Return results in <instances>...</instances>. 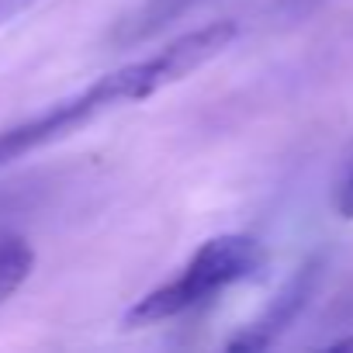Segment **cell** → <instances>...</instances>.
Segmentation results:
<instances>
[{
	"label": "cell",
	"mask_w": 353,
	"mask_h": 353,
	"mask_svg": "<svg viewBox=\"0 0 353 353\" xmlns=\"http://www.w3.org/2000/svg\"><path fill=\"white\" fill-rule=\"evenodd\" d=\"M263 267H267V246L256 236H246V232L212 236L208 243H201L194 250V256L170 281L145 291L125 312V325H156V322L181 319V315L215 301L229 288L253 281Z\"/></svg>",
	"instance_id": "2"
},
{
	"label": "cell",
	"mask_w": 353,
	"mask_h": 353,
	"mask_svg": "<svg viewBox=\"0 0 353 353\" xmlns=\"http://www.w3.org/2000/svg\"><path fill=\"white\" fill-rule=\"evenodd\" d=\"M205 0H142V4L114 28V42L118 46H132V42H145L152 35H159L163 28H170L173 21H181L188 11L201 8Z\"/></svg>",
	"instance_id": "4"
},
{
	"label": "cell",
	"mask_w": 353,
	"mask_h": 353,
	"mask_svg": "<svg viewBox=\"0 0 353 353\" xmlns=\"http://www.w3.org/2000/svg\"><path fill=\"white\" fill-rule=\"evenodd\" d=\"M329 346H332V350H353V336H343V339H332Z\"/></svg>",
	"instance_id": "8"
},
{
	"label": "cell",
	"mask_w": 353,
	"mask_h": 353,
	"mask_svg": "<svg viewBox=\"0 0 353 353\" xmlns=\"http://www.w3.org/2000/svg\"><path fill=\"white\" fill-rule=\"evenodd\" d=\"M39 4V0H0V28H4L8 21L21 18L25 11H32Z\"/></svg>",
	"instance_id": "6"
},
{
	"label": "cell",
	"mask_w": 353,
	"mask_h": 353,
	"mask_svg": "<svg viewBox=\"0 0 353 353\" xmlns=\"http://www.w3.org/2000/svg\"><path fill=\"white\" fill-rule=\"evenodd\" d=\"M319 277H322V263L319 260H308V263H301L288 281H284V288L277 291V298L250 322V325H243L232 339H229V350H267L270 343H277V336L301 315V308L308 305V298L315 294V288H319Z\"/></svg>",
	"instance_id": "3"
},
{
	"label": "cell",
	"mask_w": 353,
	"mask_h": 353,
	"mask_svg": "<svg viewBox=\"0 0 353 353\" xmlns=\"http://www.w3.org/2000/svg\"><path fill=\"white\" fill-rule=\"evenodd\" d=\"M35 270V250L21 236H0V305H4Z\"/></svg>",
	"instance_id": "5"
},
{
	"label": "cell",
	"mask_w": 353,
	"mask_h": 353,
	"mask_svg": "<svg viewBox=\"0 0 353 353\" xmlns=\"http://www.w3.org/2000/svg\"><path fill=\"white\" fill-rule=\"evenodd\" d=\"M236 32H239L236 21H212L205 28L184 32L181 39L166 42L163 49H152L149 56H139L132 63H121V66L101 73L83 90H77V94L49 104L46 111L0 132V166L25 159L35 149H46L59 139H70L73 132L87 128L90 121H97L108 111L139 104L173 83H181L184 77L198 73L205 63L222 56L232 46Z\"/></svg>",
	"instance_id": "1"
},
{
	"label": "cell",
	"mask_w": 353,
	"mask_h": 353,
	"mask_svg": "<svg viewBox=\"0 0 353 353\" xmlns=\"http://www.w3.org/2000/svg\"><path fill=\"white\" fill-rule=\"evenodd\" d=\"M336 212L343 215V219H353V170H350V176L339 184V194H336Z\"/></svg>",
	"instance_id": "7"
}]
</instances>
